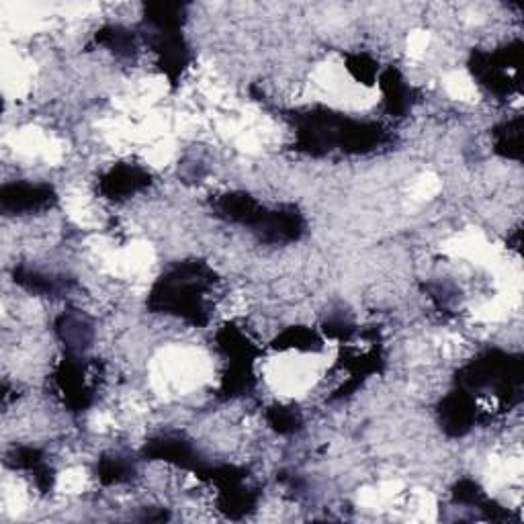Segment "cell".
<instances>
[{"label": "cell", "instance_id": "obj_1", "mask_svg": "<svg viewBox=\"0 0 524 524\" xmlns=\"http://www.w3.org/2000/svg\"><path fill=\"white\" fill-rule=\"evenodd\" d=\"M295 127V150L322 158L334 150L342 154H369L389 142V131L377 121H361L326 107L289 113Z\"/></svg>", "mask_w": 524, "mask_h": 524}, {"label": "cell", "instance_id": "obj_2", "mask_svg": "<svg viewBox=\"0 0 524 524\" xmlns=\"http://www.w3.org/2000/svg\"><path fill=\"white\" fill-rule=\"evenodd\" d=\"M217 283V275L203 260H183L164 271L148 293V310L166 314L195 328L209 324L207 293Z\"/></svg>", "mask_w": 524, "mask_h": 524}, {"label": "cell", "instance_id": "obj_3", "mask_svg": "<svg viewBox=\"0 0 524 524\" xmlns=\"http://www.w3.org/2000/svg\"><path fill=\"white\" fill-rule=\"evenodd\" d=\"M217 217L250 228L262 244L285 246L299 242L305 234V217L295 205L265 207L244 191L224 193L213 201Z\"/></svg>", "mask_w": 524, "mask_h": 524}, {"label": "cell", "instance_id": "obj_4", "mask_svg": "<svg viewBox=\"0 0 524 524\" xmlns=\"http://www.w3.org/2000/svg\"><path fill=\"white\" fill-rule=\"evenodd\" d=\"M524 361L500 348H488L477 355L463 369L457 371L455 385L469 391L471 396L482 391H492L504 408H514L522 402Z\"/></svg>", "mask_w": 524, "mask_h": 524}, {"label": "cell", "instance_id": "obj_5", "mask_svg": "<svg viewBox=\"0 0 524 524\" xmlns=\"http://www.w3.org/2000/svg\"><path fill=\"white\" fill-rule=\"evenodd\" d=\"M520 54L522 41H512L494 52L475 50L469 58V70L486 91L496 97H508L520 89L516 76L520 68Z\"/></svg>", "mask_w": 524, "mask_h": 524}, {"label": "cell", "instance_id": "obj_6", "mask_svg": "<svg viewBox=\"0 0 524 524\" xmlns=\"http://www.w3.org/2000/svg\"><path fill=\"white\" fill-rule=\"evenodd\" d=\"M56 387L62 396V402L72 412L89 410L95 400V389L86 377V365L80 355L64 353V359L54 373Z\"/></svg>", "mask_w": 524, "mask_h": 524}, {"label": "cell", "instance_id": "obj_7", "mask_svg": "<svg viewBox=\"0 0 524 524\" xmlns=\"http://www.w3.org/2000/svg\"><path fill=\"white\" fill-rule=\"evenodd\" d=\"M436 414H439V424L443 432L451 439H461V436L469 434L471 428L484 420V414L479 412L475 396H471L469 391L455 387L451 393L439 402V408H436Z\"/></svg>", "mask_w": 524, "mask_h": 524}, {"label": "cell", "instance_id": "obj_8", "mask_svg": "<svg viewBox=\"0 0 524 524\" xmlns=\"http://www.w3.org/2000/svg\"><path fill=\"white\" fill-rule=\"evenodd\" d=\"M58 203L54 187L46 183H7L0 189V209L7 215L48 211Z\"/></svg>", "mask_w": 524, "mask_h": 524}, {"label": "cell", "instance_id": "obj_9", "mask_svg": "<svg viewBox=\"0 0 524 524\" xmlns=\"http://www.w3.org/2000/svg\"><path fill=\"white\" fill-rule=\"evenodd\" d=\"M150 31L152 33L146 39H148V46L154 50L158 58L160 70L172 84H177L191 62V50L181 29H170V31L150 29Z\"/></svg>", "mask_w": 524, "mask_h": 524}, {"label": "cell", "instance_id": "obj_10", "mask_svg": "<svg viewBox=\"0 0 524 524\" xmlns=\"http://www.w3.org/2000/svg\"><path fill=\"white\" fill-rule=\"evenodd\" d=\"M142 457L150 461L170 463L174 467L193 471L195 475H199L207 465L193 449V445L177 434H162L156 436V439H150L142 449Z\"/></svg>", "mask_w": 524, "mask_h": 524}, {"label": "cell", "instance_id": "obj_11", "mask_svg": "<svg viewBox=\"0 0 524 524\" xmlns=\"http://www.w3.org/2000/svg\"><path fill=\"white\" fill-rule=\"evenodd\" d=\"M152 185V174L138 164H115L109 168L101 181L99 191L109 201H125L148 189Z\"/></svg>", "mask_w": 524, "mask_h": 524}, {"label": "cell", "instance_id": "obj_12", "mask_svg": "<svg viewBox=\"0 0 524 524\" xmlns=\"http://www.w3.org/2000/svg\"><path fill=\"white\" fill-rule=\"evenodd\" d=\"M54 328L60 342L66 348V353H74V355H82L86 348L91 346L95 336L91 320L78 310H68L62 316H58Z\"/></svg>", "mask_w": 524, "mask_h": 524}, {"label": "cell", "instance_id": "obj_13", "mask_svg": "<svg viewBox=\"0 0 524 524\" xmlns=\"http://www.w3.org/2000/svg\"><path fill=\"white\" fill-rule=\"evenodd\" d=\"M7 465L13 469L29 471L33 473L35 486L41 494H48L54 488V471L46 463V455H43L41 449L35 447H17L7 455Z\"/></svg>", "mask_w": 524, "mask_h": 524}, {"label": "cell", "instance_id": "obj_14", "mask_svg": "<svg viewBox=\"0 0 524 524\" xmlns=\"http://www.w3.org/2000/svg\"><path fill=\"white\" fill-rule=\"evenodd\" d=\"M379 84H381V91H383L387 113L396 115V117H404L412 109L414 89L406 82L402 72L398 68L389 66L387 70L381 72Z\"/></svg>", "mask_w": 524, "mask_h": 524}, {"label": "cell", "instance_id": "obj_15", "mask_svg": "<svg viewBox=\"0 0 524 524\" xmlns=\"http://www.w3.org/2000/svg\"><path fill=\"white\" fill-rule=\"evenodd\" d=\"M13 279L25 291L35 293V295H46V297H62L74 287L72 279L48 275V273H41V271L27 269V267H17L13 271Z\"/></svg>", "mask_w": 524, "mask_h": 524}, {"label": "cell", "instance_id": "obj_16", "mask_svg": "<svg viewBox=\"0 0 524 524\" xmlns=\"http://www.w3.org/2000/svg\"><path fill=\"white\" fill-rule=\"evenodd\" d=\"M215 342L228 363H254V359L258 357V348L254 346V342L234 324H226L217 332Z\"/></svg>", "mask_w": 524, "mask_h": 524}, {"label": "cell", "instance_id": "obj_17", "mask_svg": "<svg viewBox=\"0 0 524 524\" xmlns=\"http://www.w3.org/2000/svg\"><path fill=\"white\" fill-rule=\"evenodd\" d=\"M258 504V492L244 486V482L217 490V508L232 520H240L248 516Z\"/></svg>", "mask_w": 524, "mask_h": 524}, {"label": "cell", "instance_id": "obj_18", "mask_svg": "<svg viewBox=\"0 0 524 524\" xmlns=\"http://www.w3.org/2000/svg\"><path fill=\"white\" fill-rule=\"evenodd\" d=\"M494 152L506 160H522V115H516L492 131Z\"/></svg>", "mask_w": 524, "mask_h": 524}, {"label": "cell", "instance_id": "obj_19", "mask_svg": "<svg viewBox=\"0 0 524 524\" xmlns=\"http://www.w3.org/2000/svg\"><path fill=\"white\" fill-rule=\"evenodd\" d=\"M97 46L107 48L117 58H136L138 54V41L136 35L121 25H105L95 33Z\"/></svg>", "mask_w": 524, "mask_h": 524}, {"label": "cell", "instance_id": "obj_20", "mask_svg": "<svg viewBox=\"0 0 524 524\" xmlns=\"http://www.w3.org/2000/svg\"><path fill=\"white\" fill-rule=\"evenodd\" d=\"M271 346L275 351H320L324 346V340L312 328L291 326L285 332H281Z\"/></svg>", "mask_w": 524, "mask_h": 524}, {"label": "cell", "instance_id": "obj_21", "mask_svg": "<svg viewBox=\"0 0 524 524\" xmlns=\"http://www.w3.org/2000/svg\"><path fill=\"white\" fill-rule=\"evenodd\" d=\"M254 363H228V369L222 379L220 393L224 400L238 398L248 393L254 387V373H252Z\"/></svg>", "mask_w": 524, "mask_h": 524}, {"label": "cell", "instance_id": "obj_22", "mask_svg": "<svg viewBox=\"0 0 524 524\" xmlns=\"http://www.w3.org/2000/svg\"><path fill=\"white\" fill-rule=\"evenodd\" d=\"M134 475H136V467L127 457L109 455V457H103L97 465V477H99V482L105 486L131 482Z\"/></svg>", "mask_w": 524, "mask_h": 524}, {"label": "cell", "instance_id": "obj_23", "mask_svg": "<svg viewBox=\"0 0 524 524\" xmlns=\"http://www.w3.org/2000/svg\"><path fill=\"white\" fill-rule=\"evenodd\" d=\"M267 420L271 428L279 434H295L303 428V418L299 410L289 406H271L267 410Z\"/></svg>", "mask_w": 524, "mask_h": 524}, {"label": "cell", "instance_id": "obj_24", "mask_svg": "<svg viewBox=\"0 0 524 524\" xmlns=\"http://www.w3.org/2000/svg\"><path fill=\"white\" fill-rule=\"evenodd\" d=\"M453 500L457 504H463V506L482 508L488 498H486L484 490L479 488V484H475L473 479H469V477H463V479H459V482L453 488Z\"/></svg>", "mask_w": 524, "mask_h": 524}, {"label": "cell", "instance_id": "obj_25", "mask_svg": "<svg viewBox=\"0 0 524 524\" xmlns=\"http://www.w3.org/2000/svg\"><path fill=\"white\" fill-rule=\"evenodd\" d=\"M346 68L363 84H373L375 78H377V70H379L377 62L373 58H369L367 54L346 56Z\"/></svg>", "mask_w": 524, "mask_h": 524}]
</instances>
